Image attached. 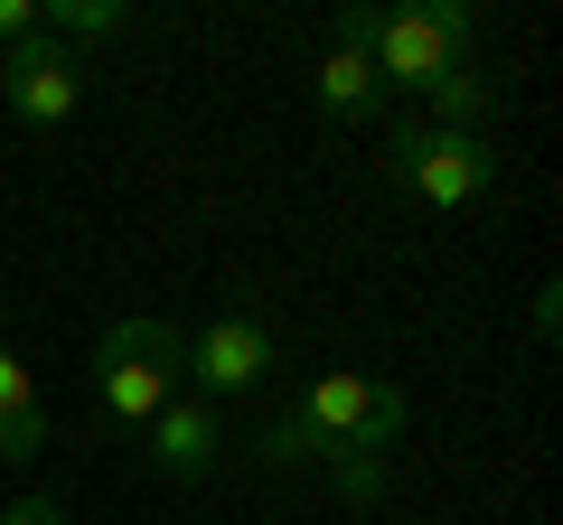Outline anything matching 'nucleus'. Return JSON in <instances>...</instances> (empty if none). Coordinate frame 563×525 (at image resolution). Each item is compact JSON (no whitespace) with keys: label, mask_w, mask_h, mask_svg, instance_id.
Instances as JSON below:
<instances>
[{"label":"nucleus","mask_w":563,"mask_h":525,"mask_svg":"<svg viewBox=\"0 0 563 525\" xmlns=\"http://www.w3.org/2000/svg\"><path fill=\"white\" fill-rule=\"evenodd\" d=\"M470 38H479V10L470 0H413V10H376V85L385 94H432L451 66H470Z\"/></svg>","instance_id":"1"},{"label":"nucleus","mask_w":563,"mask_h":525,"mask_svg":"<svg viewBox=\"0 0 563 525\" xmlns=\"http://www.w3.org/2000/svg\"><path fill=\"white\" fill-rule=\"evenodd\" d=\"M179 347H188V328H169V320H113L95 338V394L122 432L161 423V404L179 394Z\"/></svg>","instance_id":"2"},{"label":"nucleus","mask_w":563,"mask_h":525,"mask_svg":"<svg viewBox=\"0 0 563 525\" xmlns=\"http://www.w3.org/2000/svg\"><path fill=\"white\" fill-rule=\"evenodd\" d=\"M273 376H291V347H282V328L263 320L254 301L217 310V320L179 347V384L207 394V404H225V394H263Z\"/></svg>","instance_id":"3"},{"label":"nucleus","mask_w":563,"mask_h":525,"mask_svg":"<svg viewBox=\"0 0 563 525\" xmlns=\"http://www.w3.org/2000/svg\"><path fill=\"white\" fill-rule=\"evenodd\" d=\"M395 179L413 188L422 206H479L498 188V142L488 132H432V122H404L395 142H385Z\"/></svg>","instance_id":"4"},{"label":"nucleus","mask_w":563,"mask_h":525,"mask_svg":"<svg viewBox=\"0 0 563 525\" xmlns=\"http://www.w3.org/2000/svg\"><path fill=\"white\" fill-rule=\"evenodd\" d=\"M301 413H310V432H320V442L385 450V442H404V423H413V394H404V384H385V376H310Z\"/></svg>","instance_id":"5"},{"label":"nucleus","mask_w":563,"mask_h":525,"mask_svg":"<svg viewBox=\"0 0 563 525\" xmlns=\"http://www.w3.org/2000/svg\"><path fill=\"white\" fill-rule=\"evenodd\" d=\"M0 103L20 122H38V132H57V122H76L85 113V66H76V47H57L38 29V38H20V47H0Z\"/></svg>","instance_id":"6"},{"label":"nucleus","mask_w":563,"mask_h":525,"mask_svg":"<svg viewBox=\"0 0 563 525\" xmlns=\"http://www.w3.org/2000/svg\"><path fill=\"white\" fill-rule=\"evenodd\" d=\"M141 442H151V469H161V479H207V469H217V404H207V394H169L161 404V423L141 432Z\"/></svg>","instance_id":"7"},{"label":"nucleus","mask_w":563,"mask_h":525,"mask_svg":"<svg viewBox=\"0 0 563 525\" xmlns=\"http://www.w3.org/2000/svg\"><path fill=\"white\" fill-rule=\"evenodd\" d=\"M310 103H320L329 122H376L385 113L376 57H366V47H320V66H310Z\"/></svg>","instance_id":"8"},{"label":"nucleus","mask_w":563,"mask_h":525,"mask_svg":"<svg viewBox=\"0 0 563 525\" xmlns=\"http://www.w3.org/2000/svg\"><path fill=\"white\" fill-rule=\"evenodd\" d=\"M47 450V413H38V384H29L20 347H10V320H0V460L29 469Z\"/></svg>","instance_id":"9"},{"label":"nucleus","mask_w":563,"mask_h":525,"mask_svg":"<svg viewBox=\"0 0 563 525\" xmlns=\"http://www.w3.org/2000/svg\"><path fill=\"white\" fill-rule=\"evenodd\" d=\"M488 113H498V85H488L479 66H451V76L422 94V122H432V132H488Z\"/></svg>","instance_id":"10"},{"label":"nucleus","mask_w":563,"mask_h":525,"mask_svg":"<svg viewBox=\"0 0 563 525\" xmlns=\"http://www.w3.org/2000/svg\"><path fill=\"white\" fill-rule=\"evenodd\" d=\"M310 460H320V432H310V413H301V404L263 413V432H254V469H263V479H291V469H310Z\"/></svg>","instance_id":"11"},{"label":"nucleus","mask_w":563,"mask_h":525,"mask_svg":"<svg viewBox=\"0 0 563 525\" xmlns=\"http://www.w3.org/2000/svg\"><path fill=\"white\" fill-rule=\"evenodd\" d=\"M38 29L47 38H122V29H132V10H122V0H47L38 10Z\"/></svg>","instance_id":"12"},{"label":"nucleus","mask_w":563,"mask_h":525,"mask_svg":"<svg viewBox=\"0 0 563 525\" xmlns=\"http://www.w3.org/2000/svg\"><path fill=\"white\" fill-rule=\"evenodd\" d=\"M329 460V488H339L347 506H376L385 498V450H357V442H320Z\"/></svg>","instance_id":"13"},{"label":"nucleus","mask_w":563,"mask_h":525,"mask_svg":"<svg viewBox=\"0 0 563 525\" xmlns=\"http://www.w3.org/2000/svg\"><path fill=\"white\" fill-rule=\"evenodd\" d=\"M38 38V0H0V47Z\"/></svg>","instance_id":"14"},{"label":"nucleus","mask_w":563,"mask_h":525,"mask_svg":"<svg viewBox=\"0 0 563 525\" xmlns=\"http://www.w3.org/2000/svg\"><path fill=\"white\" fill-rule=\"evenodd\" d=\"M0 525H66V506L57 498H10V506H0Z\"/></svg>","instance_id":"15"}]
</instances>
